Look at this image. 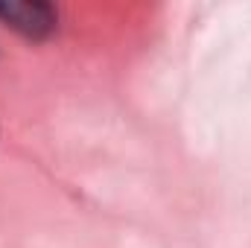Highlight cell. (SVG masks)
I'll return each mask as SVG.
<instances>
[{"mask_svg":"<svg viewBox=\"0 0 251 248\" xmlns=\"http://www.w3.org/2000/svg\"><path fill=\"white\" fill-rule=\"evenodd\" d=\"M0 24L26 41H47L59 29V9L47 0H0Z\"/></svg>","mask_w":251,"mask_h":248,"instance_id":"6da1fadb","label":"cell"}]
</instances>
